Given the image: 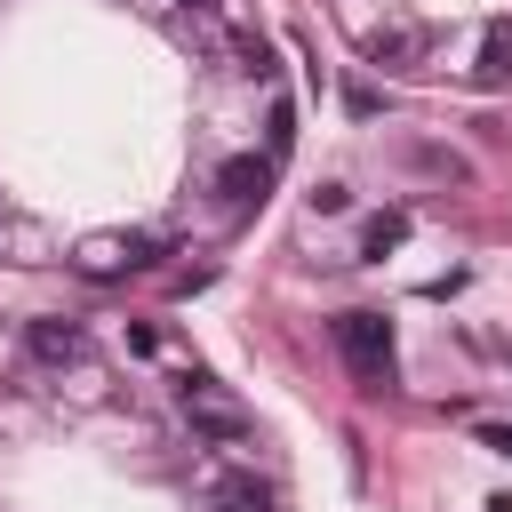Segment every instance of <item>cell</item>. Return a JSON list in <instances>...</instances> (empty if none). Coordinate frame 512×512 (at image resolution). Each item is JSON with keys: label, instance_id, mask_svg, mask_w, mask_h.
Returning a JSON list of instances; mask_svg holds the SVG:
<instances>
[{"label": "cell", "instance_id": "1", "mask_svg": "<svg viewBox=\"0 0 512 512\" xmlns=\"http://www.w3.org/2000/svg\"><path fill=\"white\" fill-rule=\"evenodd\" d=\"M336 352H344V368H352L360 392H384L392 384V320L384 312H344L336 320Z\"/></svg>", "mask_w": 512, "mask_h": 512}, {"label": "cell", "instance_id": "2", "mask_svg": "<svg viewBox=\"0 0 512 512\" xmlns=\"http://www.w3.org/2000/svg\"><path fill=\"white\" fill-rule=\"evenodd\" d=\"M184 424H192V440H208V448H248V440H256V416H248L240 400H224L208 376H184Z\"/></svg>", "mask_w": 512, "mask_h": 512}, {"label": "cell", "instance_id": "3", "mask_svg": "<svg viewBox=\"0 0 512 512\" xmlns=\"http://www.w3.org/2000/svg\"><path fill=\"white\" fill-rule=\"evenodd\" d=\"M72 264H80L88 280H120V272L152 264V232H88V240L72 248Z\"/></svg>", "mask_w": 512, "mask_h": 512}, {"label": "cell", "instance_id": "4", "mask_svg": "<svg viewBox=\"0 0 512 512\" xmlns=\"http://www.w3.org/2000/svg\"><path fill=\"white\" fill-rule=\"evenodd\" d=\"M272 152H232L224 168H216V192H224V208H256L264 192H272Z\"/></svg>", "mask_w": 512, "mask_h": 512}, {"label": "cell", "instance_id": "5", "mask_svg": "<svg viewBox=\"0 0 512 512\" xmlns=\"http://www.w3.org/2000/svg\"><path fill=\"white\" fill-rule=\"evenodd\" d=\"M24 344H32V360H48V368H64V360H80V352H88V336H80L72 320H32V328H24Z\"/></svg>", "mask_w": 512, "mask_h": 512}, {"label": "cell", "instance_id": "6", "mask_svg": "<svg viewBox=\"0 0 512 512\" xmlns=\"http://www.w3.org/2000/svg\"><path fill=\"white\" fill-rule=\"evenodd\" d=\"M208 512H272V488L256 472H224V480H208Z\"/></svg>", "mask_w": 512, "mask_h": 512}, {"label": "cell", "instance_id": "7", "mask_svg": "<svg viewBox=\"0 0 512 512\" xmlns=\"http://www.w3.org/2000/svg\"><path fill=\"white\" fill-rule=\"evenodd\" d=\"M424 24H384V32H368V64H416L424 56Z\"/></svg>", "mask_w": 512, "mask_h": 512}, {"label": "cell", "instance_id": "8", "mask_svg": "<svg viewBox=\"0 0 512 512\" xmlns=\"http://www.w3.org/2000/svg\"><path fill=\"white\" fill-rule=\"evenodd\" d=\"M472 80H480V88H504V80H512V24H488V32H480Z\"/></svg>", "mask_w": 512, "mask_h": 512}, {"label": "cell", "instance_id": "9", "mask_svg": "<svg viewBox=\"0 0 512 512\" xmlns=\"http://www.w3.org/2000/svg\"><path fill=\"white\" fill-rule=\"evenodd\" d=\"M400 240H408V216H400V208H384V216L360 224V256H384V248H400Z\"/></svg>", "mask_w": 512, "mask_h": 512}, {"label": "cell", "instance_id": "10", "mask_svg": "<svg viewBox=\"0 0 512 512\" xmlns=\"http://www.w3.org/2000/svg\"><path fill=\"white\" fill-rule=\"evenodd\" d=\"M232 56H240V72H248V80H272V72H280L264 32H232Z\"/></svg>", "mask_w": 512, "mask_h": 512}, {"label": "cell", "instance_id": "11", "mask_svg": "<svg viewBox=\"0 0 512 512\" xmlns=\"http://www.w3.org/2000/svg\"><path fill=\"white\" fill-rule=\"evenodd\" d=\"M288 144H296V112H288V104H272V120H264V152H272V160H288Z\"/></svg>", "mask_w": 512, "mask_h": 512}, {"label": "cell", "instance_id": "12", "mask_svg": "<svg viewBox=\"0 0 512 512\" xmlns=\"http://www.w3.org/2000/svg\"><path fill=\"white\" fill-rule=\"evenodd\" d=\"M416 168H432V176H456V184H464V160H456V152H432V144H416Z\"/></svg>", "mask_w": 512, "mask_h": 512}, {"label": "cell", "instance_id": "13", "mask_svg": "<svg viewBox=\"0 0 512 512\" xmlns=\"http://www.w3.org/2000/svg\"><path fill=\"white\" fill-rule=\"evenodd\" d=\"M480 448H496V456H512V424H480Z\"/></svg>", "mask_w": 512, "mask_h": 512}, {"label": "cell", "instance_id": "14", "mask_svg": "<svg viewBox=\"0 0 512 512\" xmlns=\"http://www.w3.org/2000/svg\"><path fill=\"white\" fill-rule=\"evenodd\" d=\"M184 8H216V0H184Z\"/></svg>", "mask_w": 512, "mask_h": 512}]
</instances>
